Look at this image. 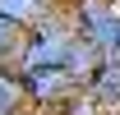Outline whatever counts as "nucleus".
<instances>
[{
  "label": "nucleus",
  "instance_id": "5",
  "mask_svg": "<svg viewBox=\"0 0 120 115\" xmlns=\"http://www.w3.org/2000/svg\"><path fill=\"white\" fill-rule=\"evenodd\" d=\"M102 60H106V55H97L92 46H83V42L74 37V46H69V55H65V74L74 78V87H88V78L97 74V65H102Z\"/></svg>",
  "mask_w": 120,
  "mask_h": 115
},
{
  "label": "nucleus",
  "instance_id": "3",
  "mask_svg": "<svg viewBox=\"0 0 120 115\" xmlns=\"http://www.w3.org/2000/svg\"><path fill=\"white\" fill-rule=\"evenodd\" d=\"M19 87H23V111H37V115H56L60 101L69 92H79L65 69H23Z\"/></svg>",
  "mask_w": 120,
  "mask_h": 115
},
{
  "label": "nucleus",
  "instance_id": "8",
  "mask_svg": "<svg viewBox=\"0 0 120 115\" xmlns=\"http://www.w3.org/2000/svg\"><path fill=\"white\" fill-rule=\"evenodd\" d=\"M56 115H106V111L88 97V92H83V87H79V92H69V97L60 101V111H56Z\"/></svg>",
  "mask_w": 120,
  "mask_h": 115
},
{
  "label": "nucleus",
  "instance_id": "11",
  "mask_svg": "<svg viewBox=\"0 0 120 115\" xmlns=\"http://www.w3.org/2000/svg\"><path fill=\"white\" fill-rule=\"evenodd\" d=\"M23 115H37V111H23Z\"/></svg>",
  "mask_w": 120,
  "mask_h": 115
},
{
  "label": "nucleus",
  "instance_id": "10",
  "mask_svg": "<svg viewBox=\"0 0 120 115\" xmlns=\"http://www.w3.org/2000/svg\"><path fill=\"white\" fill-rule=\"evenodd\" d=\"M111 5H116V9H120V0H111Z\"/></svg>",
  "mask_w": 120,
  "mask_h": 115
},
{
  "label": "nucleus",
  "instance_id": "4",
  "mask_svg": "<svg viewBox=\"0 0 120 115\" xmlns=\"http://www.w3.org/2000/svg\"><path fill=\"white\" fill-rule=\"evenodd\" d=\"M60 5H65V0H0V18L28 32L32 23H42L46 14H56Z\"/></svg>",
  "mask_w": 120,
  "mask_h": 115
},
{
  "label": "nucleus",
  "instance_id": "1",
  "mask_svg": "<svg viewBox=\"0 0 120 115\" xmlns=\"http://www.w3.org/2000/svg\"><path fill=\"white\" fill-rule=\"evenodd\" d=\"M69 46H74V28H69L65 5H60L56 14H46L42 23H32V28L23 32V46H19L14 74H23V69H65Z\"/></svg>",
  "mask_w": 120,
  "mask_h": 115
},
{
  "label": "nucleus",
  "instance_id": "9",
  "mask_svg": "<svg viewBox=\"0 0 120 115\" xmlns=\"http://www.w3.org/2000/svg\"><path fill=\"white\" fill-rule=\"evenodd\" d=\"M106 60H116V65H120V51H116V55H106Z\"/></svg>",
  "mask_w": 120,
  "mask_h": 115
},
{
  "label": "nucleus",
  "instance_id": "12",
  "mask_svg": "<svg viewBox=\"0 0 120 115\" xmlns=\"http://www.w3.org/2000/svg\"><path fill=\"white\" fill-rule=\"evenodd\" d=\"M116 115H120V111H116Z\"/></svg>",
  "mask_w": 120,
  "mask_h": 115
},
{
  "label": "nucleus",
  "instance_id": "2",
  "mask_svg": "<svg viewBox=\"0 0 120 115\" xmlns=\"http://www.w3.org/2000/svg\"><path fill=\"white\" fill-rule=\"evenodd\" d=\"M65 18L83 46L97 55H116L120 51V9L111 0H65Z\"/></svg>",
  "mask_w": 120,
  "mask_h": 115
},
{
  "label": "nucleus",
  "instance_id": "6",
  "mask_svg": "<svg viewBox=\"0 0 120 115\" xmlns=\"http://www.w3.org/2000/svg\"><path fill=\"white\" fill-rule=\"evenodd\" d=\"M0 115H23V87L14 69H0Z\"/></svg>",
  "mask_w": 120,
  "mask_h": 115
},
{
  "label": "nucleus",
  "instance_id": "7",
  "mask_svg": "<svg viewBox=\"0 0 120 115\" xmlns=\"http://www.w3.org/2000/svg\"><path fill=\"white\" fill-rule=\"evenodd\" d=\"M19 46H23V28L0 18V69H14L19 65Z\"/></svg>",
  "mask_w": 120,
  "mask_h": 115
}]
</instances>
